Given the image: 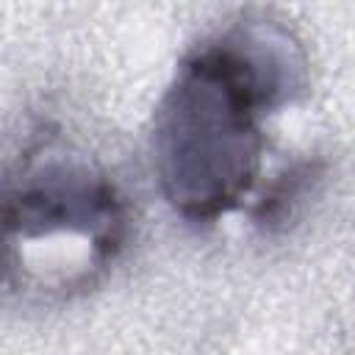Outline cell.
Returning a JSON list of instances; mask_svg holds the SVG:
<instances>
[{"label":"cell","mask_w":355,"mask_h":355,"mask_svg":"<svg viewBox=\"0 0 355 355\" xmlns=\"http://www.w3.org/2000/svg\"><path fill=\"white\" fill-rule=\"evenodd\" d=\"M319 172H322V166L311 158H300V161L288 164L280 175L272 178L269 189L255 202L252 219L266 230L283 227L294 216V211L302 205V200L311 194L313 183L319 180Z\"/></svg>","instance_id":"3957f363"},{"label":"cell","mask_w":355,"mask_h":355,"mask_svg":"<svg viewBox=\"0 0 355 355\" xmlns=\"http://www.w3.org/2000/svg\"><path fill=\"white\" fill-rule=\"evenodd\" d=\"M311 89L300 39L266 14H241L175 67L150 128L164 202L191 225L241 208L258 186L266 119Z\"/></svg>","instance_id":"6da1fadb"},{"label":"cell","mask_w":355,"mask_h":355,"mask_svg":"<svg viewBox=\"0 0 355 355\" xmlns=\"http://www.w3.org/2000/svg\"><path fill=\"white\" fill-rule=\"evenodd\" d=\"M116 180L58 133L33 136L3 183L6 291L64 302L100 286L130 241Z\"/></svg>","instance_id":"7a4b0ae2"}]
</instances>
